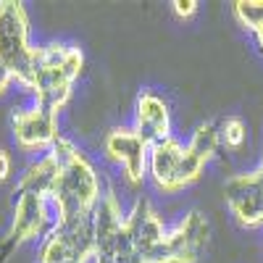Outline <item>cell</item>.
<instances>
[{"label": "cell", "mask_w": 263, "mask_h": 263, "mask_svg": "<svg viewBox=\"0 0 263 263\" xmlns=\"http://www.w3.org/2000/svg\"><path fill=\"white\" fill-rule=\"evenodd\" d=\"M82 66H84V55L79 48L61 45V42L42 45L34 66V77L29 84L34 103L61 114V108L71 98V87L82 74Z\"/></svg>", "instance_id": "obj_3"}, {"label": "cell", "mask_w": 263, "mask_h": 263, "mask_svg": "<svg viewBox=\"0 0 263 263\" xmlns=\"http://www.w3.org/2000/svg\"><path fill=\"white\" fill-rule=\"evenodd\" d=\"M13 140L27 153H48L58 140V111H50L45 105L32 103L29 108H21L13 114L11 121Z\"/></svg>", "instance_id": "obj_9"}, {"label": "cell", "mask_w": 263, "mask_h": 263, "mask_svg": "<svg viewBox=\"0 0 263 263\" xmlns=\"http://www.w3.org/2000/svg\"><path fill=\"white\" fill-rule=\"evenodd\" d=\"M224 200L242 227H263V168L232 177L224 184Z\"/></svg>", "instance_id": "obj_10"}, {"label": "cell", "mask_w": 263, "mask_h": 263, "mask_svg": "<svg viewBox=\"0 0 263 263\" xmlns=\"http://www.w3.org/2000/svg\"><path fill=\"white\" fill-rule=\"evenodd\" d=\"M40 48L29 42V16L18 0H0V63L8 66L16 82L29 90Z\"/></svg>", "instance_id": "obj_4"}, {"label": "cell", "mask_w": 263, "mask_h": 263, "mask_svg": "<svg viewBox=\"0 0 263 263\" xmlns=\"http://www.w3.org/2000/svg\"><path fill=\"white\" fill-rule=\"evenodd\" d=\"M11 168H13V161L6 150H0V182H6L11 177Z\"/></svg>", "instance_id": "obj_18"}, {"label": "cell", "mask_w": 263, "mask_h": 263, "mask_svg": "<svg viewBox=\"0 0 263 263\" xmlns=\"http://www.w3.org/2000/svg\"><path fill=\"white\" fill-rule=\"evenodd\" d=\"M135 129L150 142H163L171 137V114L163 98L153 90H142L135 100Z\"/></svg>", "instance_id": "obj_12"}, {"label": "cell", "mask_w": 263, "mask_h": 263, "mask_svg": "<svg viewBox=\"0 0 263 263\" xmlns=\"http://www.w3.org/2000/svg\"><path fill=\"white\" fill-rule=\"evenodd\" d=\"M232 13L253 34L255 45L263 53V0H237L232 3Z\"/></svg>", "instance_id": "obj_14"}, {"label": "cell", "mask_w": 263, "mask_h": 263, "mask_svg": "<svg viewBox=\"0 0 263 263\" xmlns=\"http://www.w3.org/2000/svg\"><path fill=\"white\" fill-rule=\"evenodd\" d=\"M218 147H221L218 145V124L205 121L192 132L187 145H182L177 137L150 145L147 177L161 192L174 195L200 179L203 166L213 158Z\"/></svg>", "instance_id": "obj_1"}, {"label": "cell", "mask_w": 263, "mask_h": 263, "mask_svg": "<svg viewBox=\"0 0 263 263\" xmlns=\"http://www.w3.org/2000/svg\"><path fill=\"white\" fill-rule=\"evenodd\" d=\"M124 227H126V234L132 237V242L137 245V250L145 258L158 248V242L168 232L161 221L158 211L153 208V203L147 200V197H137L135 200V205H132V211L124 218Z\"/></svg>", "instance_id": "obj_11"}, {"label": "cell", "mask_w": 263, "mask_h": 263, "mask_svg": "<svg viewBox=\"0 0 263 263\" xmlns=\"http://www.w3.org/2000/svg\"><path fill=\"white\" fill-rule=\"evenodd\" d=\"M13 195H16L13 221H11V229L3 239V245H0V263H6L11 253L24 242H29V239H37V237L45 239L55 227V213L50 205V197L45 192L16 184Z\"/></svg>", "instance_id": "obj_5"}, {"label": "cell", "mask_w": 263, "mask_h": 263, "mask_svg": "<svg viewBox=\"0 0 263 263\" xmlns=\"http://www.w3.org/2000/svg\"><path fill=\"white\" fill-rule=\"evenodd\" d=\"M208 234L211 227L205 216L192 211L184 218H179L174 229L166 232V237L145 258V263H197V258L208 245Z\"/></svg>", "instance_id": "obj_6"}, {"label": "cell", "mask_w": 263, "mask_h": 263, "mask_svg": "<svg viewBox=\"0 0 263 263\" xmlns=\"http://www.w3.org/2000/svg\"><path fill=\"white\" fill-rule=\"evenodd\" d=\"M92 263H145V255L132 242V237L126 234L124 227L119 234L103 239V242H95Z\"/></svg>", "instance_id": "obj_13"}, {"label": "cell", "mask_w": 263, "mask_h": 263, "mask_svg": "<svg viewBox=\"0 0 263 263\" xmlns=\"http://www.w3.org/2000/svg\"><path fill=\"white\" fill-rule=\"evenodd\" d=\"M13 82H16V77L11 74V69H8V66H3V63H0V98H3V95L11 90V87H13Z\"/></svg>", "instance_id": "obj_17"}, {"label": "cell", "mask_w": 263, "mask_h": 263, "mask_svg": "<svg viewBox=\"0 0 263 263\" xmlns=\"http://www.w3.org/2000/svg\"><path fill=\"white\" fill-rule=\"evenodd\" d=\"M248 137V126L239 116H227L221 124H218V145L229 147V150H239L245 145Z\"/></svg>", "instance_id": "obj_15"}, {"label": "cell", "mask_w": 263, "mask_h": 263, "mask_svg": "<svg viewBox=\"0 0 263 263\" xmlns=\"http://www.w3.org/2000/svg\"><path fill=\"white\" fill-rule=\"evenodd\" d=\"M92 255H95L92 218L55 224L40 248V263H90Z\"/></svg>", "instance_id": "obj_7"}, {"label": "cell", "mask_w": 263, "mask_h": 263, "mask_svg": "<svg viewBox=\"0 0 263 263\" xmlns=\"http://www.w3.org/2000/svg\"><path fill=\"white\" fill-rule=\"evenodd\" d=\"M50 150L58 156V174H55V182L50 190V205L55 213V224H71V221L92 218L103 197L95 166L66 137H61Z\"/></svg>", "instance_id": "obj_2"}, {"label": "cell", "mask_w": 263, "mask_h": 263, "mask_svg": "<svg viewBox=\"0 0 263 263\" xmlns=\"http://www.w3.org/2000/svg\"><path fill=\"white\" fill-rule=\"evenodd\" d=\"M258 168H263V150H260V166Z\"/></svg>", "instance_id": "obj_19"}, {"label": "cell", "mask_w": 263, "mask_h": 263, "mask_svg": "<svg viewBox=\"0 0 263 263\" xmlns=\"http://www.w3.org/2000/svg\"><path fill=\"white\" fill-rule=\"evenodd\" d=\"M197 8H200V3H197V0H174V3H171V11L177 13L179 18H190V16H195Z\"/></svg>", "instance_id": "obj_16"}, {"label": "cell", "mask_w": 263, "mask_h": 263, "mask_svg": "<svg viewBox=\"0 0 263 263\" xmlns=\"http://www.w3.org/2000/svg\"><path fill=\"white\" fill-rule=\"evenodd\" d=\"M103 153L105 158L119 171L124 174V179L137 187L147 177V161H150V142L140 135L135 126H119L111 129L103 140Z\"/></svg>", "instance_id": "obj_8"}]
</instances>
